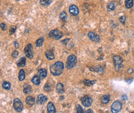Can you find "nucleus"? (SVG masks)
<instances>
[{
  "label": "nucleus",
  "mask_w": 134,
  "mask_h": 113,
  "mask_svg": "<svg viewBox=\"0 0 134 113\" xmlns=\"http://www.w3.org/2000/svg\"><path fill=\"white\" fill-rule=\"evenodd\" d=\"M45 55L48 60H54L55 59V56H54V53L53 51L51 50H47L45 52Z\"/></svg>",
  "instance_id": "obj_14"
},
{
  "label": "nucleus",
  "mask_w": 134,
  "mask_h": 113,
  "mask_svg": "<svg viewBox=\"0 0 134 113\" xmlns=\"http://www.w3.org/2000/svg\"><path fill=\"white\" fill-rule=\"evenodd\" d=\"M16 1H19V0H16Z\"/></svg>",
  "instance_id": "obj_41"
},
{
  "label": "nucleus",
  "mask_w": 134,
  "mask_h": 113,
  "mask_svg": "<svg viewBox=\"0 0 134 113\" xmlns=\"http://www.w3.org/2000/svg\"><path fill=\"white\" fill-rule=\"evenodd\" d=\"M69 41H70V39H65V40H63L61 42H62V44L66 45V44L67 43V42H69Z\"/></svg>",
  "instance_id": "obj_36"
},
{
  "label": "nucleus",
  "mask_w": 134,
  "mask_h": 113,
  "mask_svg": "<svg viewBox=\"0 0 134 113\" xmlns=\"http://www.w3.org/2000/svg\"><path fill=\"white\" fill-rule=\"evenodd\" d=\"M84 86H93L95 83H96V80H89V79H84L83 81Z\"/></svg>",
  "instance_id": "obj_22"
},
{
  "label": "nucleus",
  "mask_w": 134,
  "mask_h": 113,
  "mask_svg": "<svg viewBox=\"0 0 134 113\" xmlns=\"http://www.w3.org/2000/svg\"><path fill=\"white\" fill-rule=\"evenodd\" d=\"M56 90L58 94H63L65 92V86L62 83H58L57 86H56Z\"/></svg>",
  "instance_id": "obj_13"
},
{
  "label": "nucleus",
  "mask_w": 134,
  "mask_h": 113,
  "mask_svg": "<svg viewBox=\"0 0 134 113\" xmlns=\"http://www.w3.org/2000/svg\"><path fill=\"white\" fill-rule=\"evenodd\" d=\"M113 62H114V68L116 72H119L123 69V59L119 55H114L113 56Z\"/></svg>",
  "instance_id": "obj_2"
},
{
  "label": "nucleus",
  "mask_w": 134,
  "mask_h": 113,
  "mask_svg": "<svg viewBox=\"0 0 134 113\" xmlns=\"http://www.w3.org/2000/svg\"><path fill=\"white\" fill-rule=\"evenodd\" d=\"M16 27L14 26V25H12L10 27V29H9V34L10 35H13L14 33L16 32Z\"/></svg>",
  "instance_id": "obj_31"
},
{
  "label": "nucleus",
  "mask_w": 134,
  "mask_h": 113,
  "mask_svg": "<svg viewBox=\"0 0 134 113\" xmlns=\"http://www.w3.org/2000/svg\"><path fill=\"white\" fill-rule=\"evenodd\" d=\"M134 5L133 0H125V5L126 9H131Z\"/></svg>",
  "instance_id": "obj_23"
},
{
  "label": "nucleus",
  "mask_w": 134,
  "mask_h": 113,
  "mask_svg": "<svg viewBox=\"0 0 134 113\" xmlns=\"http://www.w3.org/2000/svg\"><path fill=\"white\" fill-rule=\"evenodd\" d=\"M60 19L63 21V22H65L67 19V13L65 12V11H62L61 13H60Z\"/></svg>",
  "instance_id": "obj_26"
},
{
  "label": "nucleus",
  "mask_w": 134,
  "mask_h": 113,
  "mask_svg": "<svg viewBox=\"0 0 134 113\" xmlns=\"http://www.w3.org/2000/svg\"><path fill=\"white\" fill-rule=\"evenodd\" d=\"M77 64V57L74 55H70L66 62V68L67 69H70L74 68Z\"/></svg>",
  "instance_id": "obj_3"
},
{
  "label": "nucleus",
  "mask_w": 134,
  "mask_h": 113,
  "mask_svg": "<svg viewBox=\"0 0 134 113\" xmlns=\"http://www.w3.org/2000/svg\"><path fill=\"white\" fill-rule=\"evenodd\" d=\"M47 112L49 113H55L56 112V108L54 106V105L53 102H48L47 104Z\"/></svg>",
  "instance_id": "obj_12"
},
{
  "label": "nucleus",
  "mask_w": 134,
  "mask_h": 113,
  "mask_svg": "<svg viewBox=\"0 0 134 113\" xmlns=\"http://www.w3.org/2000/svg\"><path fill=\"white\" fill-rule=\"evenodd\" d=\"M44 89L46 91H51V86L49 85V83H46L45 84V86L44 87Z\"/></svg>",
  "instance_id": "obj_30"
},
{
  "label": "nucleus",
  "mask_w": 134,
  "mask_h": 113,
  "mask_svg": "<svg viewBox=\"0 0 134 113\" xmlns=\"http://www.w3.org/2000/svg\"><path fill=\"white\" fill-rule=\"evenodd\" d=\"M47 100H48V98H47L46 95H43V94H40V95L37 96V104H39V105H43V104L46 103Z\"/></svg>",
  "instance_id": "obj_11"
},
{
  "label": "nucleus",
  "mask_w": 134,
  "mask_h": 113,
  "mask_svg": "<svg viewBox=\"0 0 134 113\" xmlns=\"http://www.w3.org/2000/svg\"><path fill=\"white\" fill-rule=\"evenodd\" d=\"M14 45H15V48H19V43H18L17 41L14 42Z\"/></svg>",
  "instance_id": "obj_37"
},
{
  "label": "nucleus",
  "mask_w": 134,
  "mask_h": 113,
  "mask_svg": "<svg viewBox=\"0 0 134 113\" xmlns=\"http://www.w3.org/2000/svg\"><path fill=\"white\" fill-rule=\"evenodd\" d=\"M90 70H91V71H95L98 73H102L103 72V68L102 66H98L95 68H90Z\"/></svg>",
  "instance_id": "obj_29"
},
{
  "label": "nucleus",
  "mask_w": 134,
  "mask_h": 113,
  "mask_svg": "<svg viewBox=\"0 0 134 113\" xmlns=\"http://www.w3.org/2000/svg\"><path fill=\"white\" fill-rule=\"evenodd\" d=\"M44 38L43 37H41V38H39L37 41H36V46L37 47H41L42 45H43V44H44Z\"/></svg>",
  "instance_id": "obj_27"
},
{
  "label": "nucleus",
  "mask_w": 134,
  "mask_h": 113,
  "mask_svg": "<svg viewBox=\"0 0 134 113\" xmlns=\"http://www.w3.org/2000/svg\"><path fill=\"white\" fill-rule=\"evenodd\" d=\"M23 92L26 95L30 94L32 92V88L29 84H25L23 86Z\"/></svg>",
  "instance_id": "obj_16"
},
{
  "label": "nucleus",
  "mask_w": 134,
  "mask_h": 113,
  "mask_svg": "<svg viewBox=\"0 0 134 113\" xmlns=\"http://www.w3.org/2000/svg\"><path fill=\"white\" fill-rule=\"evenodd\" d=\"M49 36H50L51 38H54L56 40H58V39L62 38L63 33L60 30L55 29H53L49 32Z\"/></svg>",
  "instance_id": "obj_8"
},
{
  "label": "nucleus",
  "mask_w": 134,
  "mask_h": 113,
  "mask_svg": "<svg viewBox=\"0 0 134 113\" xmlns=\"http://www.w3.org/2000/svg\"><path fill=\"white\" fill-rule=\"evenodd\" d=\"M133 71V70L132 68H130V69H128V70H127V72H129V73H131Z\"/></svg>",
  "instance_id": "obj_40"
},
{
  "label": "nucleus",
  "mask_w": 134,
  "mask_h": 113,
  "mask_svg": "<svg viewBox=\"0 0 134 113\" xmlns=\"http://www.w3.org/2000/svg\"><path fill=\"white\" fill-rule=\"evenodd\" d=\"M38 75L40 77V79H44L47 75V71L46 68H40L38 71Z\"/></svg>",
  "instance_id": "obj_15"
},
{
  "label": "nucleus",
  "mask_w": 134,
  "mask_h": 113,
  "mask_svg": "<svg viewBox=\"0 0 134 113\" xmlns=\"http://www.w3.org/2000/svg\"><path fill=\"white\" fill-rule=\"evenodd\" d=\"M69 12L70 15L76 16L79 14V9L75 5H70L69 6Z\"/></svg>",
  "instance_id": "obj_10"
},
{
  "label": "nucleus",
  "mask_w": 134,
  "mask_h": 113,
  "mask_svg": "<svg viewBox=\"0 0 134 113\" xmlns=\"http://www.w3.org/2000/svg\"><path fill=\"white\" fill-rule=\"evenodd\" d=\"M81 104L84 105V107H90L91 105H92V102H93V100L92 98H91L90 96H88V95H84L83 97L81 98Z\"/></svg>",
  "instance_id": "obj_7"
},
{
  "label": "nucleus",
  "mask_w": 134,
  "mask_h": 113,
  "mask_svg": "<svg viewBox=\"0 0 134 113\" xmlns=\"http://www.w3.org/2000/svg\"><path fill=\"white\" fill-rule=\"evenodd\" d=\"M26 102L28 105L30 106H33V105L35 104V99L33 96H27L26 98Z\"/></svg>",
  "instance_id": "obj_17"
},
{
  "label": "nucleus",
  "mask_w": 134,
  "mask_h": 113,
  "mask_svg": "<svg viewBox=\"0 0 134 113\" xmlns=\"http://www.w3.org/2000/svg\"><path fill=\"white\" fill-rule=\"evenodd\" d=\"M2 88L4 89H5V90H9L10 89H11V84H10V82H2Z\"/></svg>",
  "instance_id": "obj_28"
},
{
  "label": "nucleus",
  "mask_w": 134,
  "mask_h": 113,
  "mask_svg": "<svg viewBox=\"0 0 134 113\" xmlns=\"http://www.w3.org/2000/svg\"><path fill=\"white\" fill-rule=\"evenodd\" d=\"M26 64V59L25 57L20 58L19 60L17 62V66L18 67H24Z\"/></svg>",
  "instance_id": "obj_19"
},
{
  "label": "nucleus",
  "mask_w": 134,
  "mask_h": 113,
  "mask_svg": "<svg viewBox=\"0 0 134 113\" xmlns=\"http://www.w3.org/2000/svg\"><path fill=\"white\" fill-rule=\"evenodd\" d=\"M18 55H19V52L17 50H14L12 52V57L13 59H16L18 57Z\"/></svg>",
  "instance_id": "obj_32"
},
{
  "label": "nucleus",
  "mask_w": 134,
  "mask_h": 113,
  "mask_svg": "<svg viewBox=\"0 0 134 113\" xmlns=\"http://www.w3.org/2000/svg\"><path fill=\"white\" fill-rule=\"evenodd\" d=\"M6 29V25H5V23H1V30L2 31H5Z\"/></svg>",
  "instance_id": "obj_35"
},
{
  "label": "nucleus",
  "mask_w": 134,
  "mask_h": 113,
  "mask_svg": "<svg viewBox=\"0 0 134 113\" xmlns=\"http://www.w3.org/2000/svg\"><path fill=\"white\" fill-rule=\"evenodd\" d=\"M123 108V103L121 101L116 100L111 105V112L112 113H118L122 110Z\"/></svg>",
  "instance_id": "obj_4"
},
{
  "label": "nucleus",
  "mask_w": 134,
  "mask_h": 113,
  "mask_svg": "<svg viewBox=\"0 0 134 113\" xmlns=\"http://www.w3.org/2000/svg\"><path fill=\"white\" fill-rule=\"evenodd\" d=\"M32 82L35 86H39L40 84V77L39 75H34L32 79Z\"/></svg>",
  "instance_id": "obj_20"
},
{
  "label": "nucleus",
  "mask_w": 134,
  "mask_h": 113,
  "mask_svg": "<svg viewBox=\"0 0 134 113\" xmlns=\"http://www.w3.org/2000/svg\"><path fill=\"white\" fill-rule=\"evenodd\" d=\"M84 113H93L92 109H88L87 111H84Z\"/></svg>",
  "instance_id": "obj_39"
},
{
  "label": "nucleus",
  "mask_w": 134,
  "mask_h": 113,
  "mask_svg": "<svg viewBox=\"0 0 134 113\" xmlns=\"http://www.w3.org/2000/svg\"><path fill=\"white\" fill-rule=\"evenodd\" d=\"M77 113H84V111H83V109L81 108V105H77Z\"/></svg>",
  "instance_id": "obj_33"
},
{
  "label": "nucleus",
  "mask_w": 134,
  "mask_h": 113,
  "mask_svg": "<svg viewBox=\"0 0 134 113\" xmlns=\"http://www.w3.org/2000/svg\"><path fill=\"white\" fill-rule=\"evenodd\" d=\"M101 102H102V104H104V105H106V104H108V103L110 102V95H109V94L104 95L102 97Z\"/></svg>",
  "instance_id": "obj_18"
},
{
  "label": "nucleus",
  "mask_w": 134,
  "mask_h": 113,
  "mask_svg": "<svg viewBox=\"0 0 134 113\" xmlns=\"http://www.w3.org/2000/svg\"><path fill=\"white\" fill-rule=\"evenodd\" d=\"M88 37L91 42H96V43L100 42V36L94 32H89L88 33Z\"/></svg>",
  "instance_id": "obj_9"
},
{
  "label": "nucleus",
  "mask_w": 134,
  "mask_h": 113,
  "mask_svg": "<svg viewBox=\"0 0 134 113\" xmlns=\"http://www.w3.org/2000/svg\"><path fill=\"white\" fill-rule=\"evenodd\" d=\"M25 72L23 69H20L19 70V81H23L25 79Z\"/></svg>",
  "instance_id": "obj_25"
},
{
  "label": "nucleus",
  "mask_w": 134,
  "mask_h": 113,
  "mask_svg": "<svg viewBox=\"0 0 134 113\" xmlns=\"http://www.w3.org/2000/svg\"><path fill=\"white\" fill-rule=\"evenodd\" d=\"M24 53H25L26 56L28 59H32L33 58L34 53H33V48L32 44H28L25 47V48H24Z\"/></svg>",
  "instance_id": "obj_6"
},
{
  "label": "nucleus",
  "mask_w": 134,
  "mask_h": 113,
  "mask_svg": "<svg viewBox=\"0 0 134 113\" xmlns=\"http://www.w3.org/2000/svg\"><path fill=\"white\" fill-rule=\"evenodd\" d=\"M116 3L113 1L110 2L108 5H107V9L109 10V11H113L116 9Z\"/></svg>",
  "instance_id": "obj_21"
},
{
  "label": "nucleus",
  "mask_w": 134,
  "mask_h": 113,
  "mask_svg": "<svg viewBox=\"0 0 134 113\" xmlns=\"http://www.w3.org/2000/svg\"><path fill=\"white\" fill-rule=\"evenodd\" d=\"M13 108L17 112H21L23 109V104L19 98H16L13 100Z\"/></svg>",
  "instance_id": "obj_5"
},
{
  "label": "nucleus",
  "mask_w": 134,
  "mask_h": 113,
  "mask_svg": "<svg viewBox=\"0 0 134 113\" xmlns=\"http://www.w3.org/2000/svg\"><path fill=\"white\" fill-rule=\"evenodd\" d=\"M53 2V0H40V4L43 6H48L50 5Z\"/></svg>",
  "instance_id": "obj_24"
},
{
  "label": "nucleus",
  "mask_w": 134,
  "mask_h": 113,
  "mask_svg": "<svg viewBox=\"0 0 134 113\" xmlns=\"http://www.w3.org/2000/svg\"><path fill=\"white\" fill-rule=\"evenodd\" d=\"M64 68H65L64 63L60 61L56 62L54 64L51 65L50 67L51 72L54 76H58V75H61V73L63 72V71H64Z\"/></svg>",
  "instance_id": "obj_1"
},
{
  "label": "nucleus",
  "mask_w": 134,
  "mask_h": 113,
  "mask_svg": "<svg viewBox=\"0 0 134 113\" xmlns=\"http://www.w3.org/2000/svg\"><path fill=\"white\" fill-rule=\"evenodd\" d=\"M127 95H123V96H122V99L123 100H124V101H126V100H127Z\"/></svg>",
  "instance_id": "obj_38"
},
{
  "label": "nucleus",
  "mask_w": 134,
  "mask_h": 113,
  "mask_svg": "<svg viewBox=\"0 0 134 113\" xmlns=\"http://www.w3.org/2000/svg\"><path fill=\"white\" fill-rule=\"evenodd\" d=\"M126 16H121L120 18H119V22H120L123 25H125V23H126Z\"/></svg>",
  "instance_id": "obj_34"
}]
</instances>
